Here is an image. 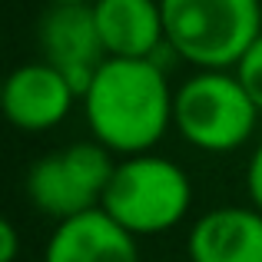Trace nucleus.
Wrapping results in <instances>:
<instances>
[{"label":"nucleus","instance_id":"nucleus-7","mask_svg":"<svg viewBox=\"0 0 262 262\" xmlns=\"http://www.w3.org/2000/svg\"><path fill=\"white\" fill-rule=\"evenodd\" d=\"M77 100L80 96L73 93L70 80L47 60H37V63H24L4 77L0 113L7 116L10 126L24 129V133H43V129L60 126L70 116Z\"/></svg>","mask_w":262,"mask_h":262},{"label":"nucleus","instance_id":"nucleus-12","mask_svg":"<svg viewBox=\"0 0 262 262\" xmlns=\"http://www.w3.org/2000/svg\"><path fill=\"white\" fill-rule=\"evenodd\" d=\"M246 189H249L252 206L262 212V143L256 146V153L249 156V166H246Z\"/></svg>","mask_w":262,"mask_h":262},{"label":"nucleus","instance_id":"nucleus-1","mask_svg":"<svg viewBox=\"0 0 262 262\" xmlns=\"http://www.w3.org/2000/svg\"><path fill=\"white\" fill-rule=\"evenodd\" d=\"M86 126L120 156L149 153L173 126V90L156 60L110 57L83 93Z\"/></svg>","mask_w":262,"mask_h":262},{"label":"nucleus","instance_id":"nucleus-14","mask_svg":"<svg viewBox=\"0 0 262 262\" xmlns=\"http://www.w3.org/2000/svg\"><path fill=\"white\" fill-rule=\"evenodd\" d=\"M50 4H93V0H50Z\"/></svg>","mask_w":262,"mask_h":262},{"label":"nucleus","instance_id":"nucleus-2","mask_svg":"<svg viewBox=\"0 0 262 262\" xmlns=\"http://www.w3.org/2000/svg\"><path fill=\"white\" fill-rule=\"evenodd\" d=\"M166 47L196 70H236L262 33V0H160Z\"/></svg>","mask_w":262,"mask_h":262},{"label":"nucleus","instance_id":"nucleus-5","mask_svg":"<svg viewBox=\"0 0 262 262\" xmlns=\"http://www.w3.org/2000/svg\"><path fill=\"white\" fill-rule=\"evenodd\" d=\"M113 153L100 143H73L40 156L27 173V199L57 223L96 209L113 179Z\"/></svg>","mask_w":262,"mask_h":262},{"label":"nucleus","instance_id":"nucleus-13","mask_svg":"<svg viewBox=\"0 0 262 262\" xmlns=\"http://www.w3.org/2000/svg\"><path fill=\"white\" fill-rule=\"evenodd\" d=\"M17 252H20L17 229H13L10 219L0 216V262H17Z\"/></svg>","mask_w":262,"mask_h":262},{"label":"nucleus","instance_id":"nucleus-10","mask_svg":"<svg viewBox=\"0 0 262 262\" xmlns=\"http://www.w3.org/2000/svg\"><path fill=\"white\" fill-rule=\"evenodd\" d=\"M189 262H262V212L219 206L189 229Z\"/></svg>","mask_w":262,"mask_h":262},{"label":"nucleus","instance_id":"nucleus-3","mask_svg":"<svg viewBox=\"0 0 262 262\" xmlns=\"http://www.w3.org/2000/svg\"><path fill=\"white\" fill-rule=\"evenodd\" d=\"M192 206V183L179 163L140 153L116 163L100 209L126 232L156 236L179 226Z\"/></svg>","mask_w":262,"mask_h":262},{"label":"nucleus","instance_id":"nucleus-4","mask_svg":"<svg viewBox=\"0 0 262 262\" xmlns=\"http://www.w3.org/2000/svg\"><path fill=\"white\" fill-rule=\"evenodd\" d=\"M259 106L229 70H196L173 93V126L203 153H232L252 136Z\"/></svg>","mask_w":262,"mask_h":262},{"label":"nucleus","instance_id":"nucleus-11","mask_svg":"<svg viewBox=\"0 0 262 262\" xmlns=\"http://www.w3.org/2000/svg\"><path fill=\"white\" fill-rule=\"evenodd\" d=\"M236 77H239V83H243V90L252 96V103L259 106V113H262V33L252 40V47L236 63Z\"/></svg>","mask_w":262,"mask_h":262},{"label":"nucleus","instance_id":"nucleus-15","mask_svg":"<svg viewBox=\"0 0 262 262\" xmlns=\"http://www.w3.org/2000/svg\"><path fill=\"white\" fill-rule=\"evenodd\" d=\"M0 103H4V77H0Z\"/></svg>","mask_w":262,"mask_h":262},{"label":"nucleus","instance_id":"nucleus-9","mask_svg":"<svg viewBox=\"0 0 262 262\" xmlns=\"http://www.w3.org/2000/svg\"><path fill=\"white\" fill-rule=\"evenodd\" d=\"M93 20L106 57L160 60L166 50L160 0H93Z\"/></svg>","mask_w":262,"mask_h":262},{"label":"nucleus","instance_id":"nucleus-6","mask_svg":"<svg viewBox=\"0 0 262 262\" xmlns=\"http://www.w3.org/2000/svg\"><path fill=\"white\" fill-rule=\"evenodd\" d=\"M40 53L70 80L73 93L83 100L96 70L106 63V47L93 20V4H50L37 27Z\"/></svg>","mask_w":262,"mask_h":262},{"label":"nucleus","instance_id":"nucleus-8","mask_svg":"<svg viewBox=\"0 0 262 262\" xmlns=\"http://www.w3.org/2000/svg\"><path fill=\"white\" fill-rule=\"evenodd\" d=\"M43 262H140L136 236L96 206L57 223L43 249Z\"/></svg>","mask_w":262,"mask_h":262}]
</instances>
